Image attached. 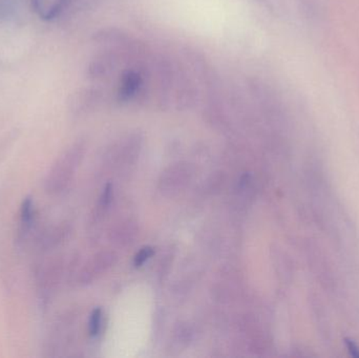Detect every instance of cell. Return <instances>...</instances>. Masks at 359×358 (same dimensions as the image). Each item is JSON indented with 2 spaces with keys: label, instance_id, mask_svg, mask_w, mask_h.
<instances>
[{
  "label": "cell",
  "instance_id": "cell-3",
  "mask_svg": "<svg viewBox=\"0 0 359 358\" xmlns=\"http://www.w3.org/2000/svg\"><path fill=\"white\" fill-rule=\"evenodd\" d=\"M20 6V0H0V20L14 16Z\"/></svg>",
  "mask_w": 359,
  "mask_h": 358
},
{
  "label": "cell",
  "instance_id": "cell-5",
  "mask_svg": "<svg viewBox=\"0 0 359 358\" xmlns=\"http://www.w3.org/2000/svg\"><path fill=\"white\" fill-rule=\"evenodd\" d=\"M151 254H153V252H151V248H144V249L140 252V254L137 256L136 265H142L145 261H147V259L151 258Z\"/></svg>",
  "mask_w": 359,
  "mask_h": 358
},
{
  "label": "cell",
  "instance_id": "cell-2",
  "mask_svg": "<svg viewBox=\"0 0 359 358\" xmlns=\"http://www.w3.org/2000/svg\"><path fill=\"white\" fill-rule=\"evenodd\" d=\"M36 209L32 198H25L21 204L20 214H19V226L21 233H27L35 222Z\"/></svg>",
  "mask_w": 359,
  "mask_h": 358
},
{
  "label": "cell",
  "instance_id": "cell-4",
  "mask_svg": "<svg viewBox=\"0 0 359 358\" xmlns=\"http://www.w3.org/2000/svg\"><path fill=\"white\" fill-rule=\"evenodd\" d=\"M102 328V312L100 309L93 311L90 315V322H88V332L90 336H97L100 333Z\"/></svg>",
  "mask_w": 359,
  "mask_h": 358
},
{
  "label": "cell",
  "instance_id": "cell-1",
  "mask_svg": "<svg viewBox=\"0 0 359 358\" xmlns=\"http://www.w3.org/2000/svg\"><path fill=\"white\" fill-rule=\"evenodd\" d=\"M69 4V0H32V8L39 18L50 21L58 18Z\"/></svg>",
  "mask_w": 359,
  "mask_h": 358
}]
</instances>
